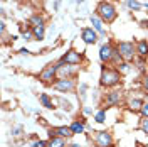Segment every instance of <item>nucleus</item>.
I'll return each mask as SVG.
<instances>
[{"label": "nucleus", "instance_id": "obj_22", "mask_svg": "<svg viewBox=\"0 0 148 147\" xmlns=\"http://www.w3.org/2000/svg\"><path fill=\"white\" fill-rule=\"evenodd\" d=\"M92 120H94L96 123H104V122H106V108H101V110L96 112Z\"/></svg>", "mask_w": 148, "mask_h": 147}, {"label": "nucleus", "instance_id": "obj_20", "mask_svg": "<svg viewBox=\"0 0 148 147\" xmlns=\"http://www.w3.org/2000/svg\"><path fill=\"white\" fill-rule=\"evenodd\" d=\"M125 5L131 12H140V10L143 9V3L140 0H125Z\"/></svg>", "mask_w": 148, "mask_h": 147}, {"label": "nucleus", "instance_id": "obj_30", "mask_svg": "<svg viewBox=\"0 0 148 147\" xmlns=\"http://www.w3.org/2000/svg\"><path fill=\"white\" fill-rule=\"evenodd\" d=\"M18 54H20V56H29V54H30V51L25 49V47H22V49H18Z\"/></svg>", "mask_w": 148, "mask_h": 147}, {"label": "nucleus", "instance_id": "obj_32", "mask_svg": "<svg viewBox=\"0 0 148 147\" xmlns=\"http://www.w3.org/2000/svg\"><path fill=\"white\" fill-rule=\"evenodd\" d=\"M20 132H22V127L18 125V127H15V129H12V135H20Z\"/></svg>", "mask_w": 148, "mask_h": 147}, {"label": "nucleus", "instance_id": "obj_19", "mask_svg": "<svg viewBox=\"0 0 148 147\" xmlns=\"http://www.w3.org/2000/svg\"><path fill=\"white\" fill-rule=\"evenodd\" d=\"M47 147H67V142L62 137L52 135V137H49V140H47Z\"/></svg>", "mask_w": 148, "mask_h": 147}, {"label": "nucleus", "instance_id": "obj_34", "mask_svg": "<svg viewBox=\"0 0 148 147\" xmlns=\"http://www.w3.org/2000/svg\"><path fill=\"white\" fill-rule=\"evenodd\" d=\"M61 2H62V0H54V3H52V9H54V10H59V7H61Z\"/></svg>", "mask_w": 148, "mask_h": 147}, {"label": "nucleus", "instance_id": "obj_9", "mask_svg": "<svg viewBox=\"0 0 148 147\" xmlns=\"http://www.w3.org/2000/svg\"><path fill=\"white\" fill-rule=\"evenodd\" d=\"M123 100V93L120 90H110L103 98V105L104 108H111V107H118Z\"/></svg>", "mask_w": 148, "mask_h": 147}, {"label": "nucleus", "instance_id": "obj_13", "mask_svg": "<svg viewBox=\"0 0 148 147\" xmlns=\"http://www.w3.org/2000/svg\"><path fill=\"white\" fill-rule=\"evenodd\" d=\"M49 135L52 137V135H57V137H62V139H71L74 135L71 127H67V125H59V127H52V129L49 130Z\"/></svg>", "mask_w": 148, "mask_h": 147}, {"label": "nucleus", "instance_id": "obj_4", "mask_svg": "<svg viewBox=\"0 0 148 147\" xmlns=\"http://www.w3.org/2000/svg\"><path fill=\"white\" fill-rule=\"evenodd\" d=\"M57 80V63H49L47 66H44V69L39 73V81L44 85H54V81Z\"/></svg>", "mask_w": 148, "mask_h": 147}, {"label": "nucleus", "instance_id": "obj_25", "mask_svg": "<svg viewBox=\"0 0 148 147\" xmlns=\"http://www.w3.org/2000/svg\"><path fill=\"white\" fill-rule=\"evenodd\" d=\"M22 39H24L25 42H30V41H34V34H32V31H27V32H22Z\"/></svg>", "mask_w": 148, "mask_h": 147}, {"label": "nucleus", "instance_id": "obj_28", "mask_svg": "<svg viewBox=\"0 0 148 147\" xmlns=\"http://www.w3.org/2000/svg\"><path fill=\"white\" fill-rule=\"evenodd\" d=\"M140 113H141V117H145V119H148V101H145V105L141 107V110H140Z\"/></svg>", "mask_w": 148, "mask_h": 147}, {"label": "nucleus", "instance_id": "obj_36", "mask_svg": "<svg viewBox=\"0 0 148 147\" xmlns=\"http://www.w3.org/2000/svg\"><path fill=\"white\" fill-rule=\"evenodd\" d=\"M74 2H76V3H77V5H79V3H84V2H86V0H74Z\"/></svg>", "mask_w": 148, "mask_h": 147}, {"label": "nucleus", "instance_id": "obj_7", "mask_svg": "<svg viewBox=\"0 0 148 147\" xmlns=\"http://www.w3.org/2000/svg\"><path fill=\"white\" fill-rule=\"evenodd\" d=\"M94 144H96V147H113L114 140H113L111 132H108V130L94 132Z\"/></svg>", "mask_w": 148, "mask_h": 147}, {"label": "nucleus", "instance_id": "obj_33", "mask_svg": "<svg viewBox=\"0 0 148 147\" xmlns=\"http://www.w3.org/2000/svg\"><path fill=\"white\" fill-rule=\"evenodd\" d=\"M83 113H84V115H91L92 108H91V107H83Z\"/></svg>", "mask_w": 148, "mask_h": 147}, {"label": "nucleus", "instance_id": "obj_12", "mask_svg": "<svg viewBox=\"0 0 148 147\" xmlns=\"http://www.w3.org/2000/svg\"><path fill=\"white\" fill-rule=\"evenodd\" d=\"M89 22H91V27L99 34V37H106L108 32H106V27H104V22H103L96 14H91V15H89Z\"/></svg>", "mask_w": 148, "mask_h": 147}, {"label": "nucleus", "instance_id": "obj_38", "mask_svg": "<svg viewBox=\"0 0 148 147\" xmlns=\"http://www.w3.org/2000/svg\"><path fill=\"white\" fill-rule=\"evenodd\" d=\"M143 9H147V10H148V2H145V3H143Z\"/></svg>", "mask_w": 148, "mask_h": 147}, {"label": "nucleus", "instance_id": "obj_15", "mask_svg": "<svg viewBox=\"0 0 148 147\" xmlns=\"http://www.w3.org/2000/svg\"><path fill=\"white\" fill-rule=\"evenodd\" d=\"M39 103H40L44 108H47V110H54L56 108L54 100H52L47 93H40V95H39Z\"/></svg>", "mask_w": 148, "mask_h": 147}, {"label": "nucleus", "instance_id": "obj_14", "mask_svg": "<svg viewBox=\"0 0 148 147\" xmlns=\"http://www.w3.org/2000/svg\"><path fill=\"white\" fill-rule=\"evenodd\" d=\"M71 127V130H73L74 135H79V134H84V130H86V119L84 117H81V119L74 120L73 123L69 125Z\"/></svg>", "mask_w": 148, "mask_h": 147}, {"label": "nucleus", "instance_id": "obj_18", "mask_svg": "<svg viewBox=\"0 0 148 147\" xmlns=\"http://www.w3.org/2000/svg\"><path fill=\"white\" fill-rule=\"evenodd\" d=\"M126 105H128V110L140 112V110H141V107L145 105V101L141 100V98H130V100L126 101Z\"/></svg>", "mask_w": 148, "mask_h": 147}, {"label": "nucleus", "instance_id": "obj_39", "mask_svg": "<svg viewBox=\"0 0 148 147\" xmlns=\"http://www.w3.org/2000/svg\"><path fill=\"white\" fill-rule=\"evenodd\" d=\"M145 147H148V144H147V146H145Z\"/></svg>", "mask_w": 148, "mask_h": 147}, {"label": "nucleus", "instance_id": "obj_2", "mask_svg": "<svg viewBox=\"0 0 148 147\" xmlns=\"http://www.w3.org/2000/svg\"><path fill=\"white\" fill-rule=\"evenodd\" d=\"M94 14L101 19L104 24H113L118 19V9H116V5L113 2H110V0H101L96 5Z\"/></svg>", "mask_w": 148, "mask_h": 147}, {"label": "nucleus", "instance_id": "obj_27", "mask_svg": "<svg viewBox=\"0 0 148 147\" xmlns=\"http://www.w3.org/2000/svg\"><path fill=\"white\" fill-rule=\"evenodd\" d=\"M136 61V64H138V69L140 71H143L145 69V63H147V59L145 58H138V59H135Z\"/></svg>", "mask_w": 148, "mask_h": 147}, {"label": "nucleus", "instance_id": "obj_24", "mask_svg": "<svg viewBox=\"0 0 148 147\" xmlns=\"http://www.w3.org/2000/svg\"><path fill=\"white\" fill-rule=\"evenodd\" d=\"M141 88H143V93L148 96V73H145L141 78Z\"/></svg>", "mask_w": 148, "mask_h": 147}, {"label": "nucleus", "instance_id": "obj_11", "mask_svg": "<svg viewBox=\"0 0 148 147\" xmlns=\"http://www.w3.org/2000/svg\"><path fill=\"white\" fill-rule=\"evenodd\" d=\"M81 39H83V42L86 46H92V44H96L99 41V34L92 27H84L81 31Z\"/></svg>", "mask_w": 148, "mask_h": 147}, {"label": "nucleus", "instance_id": "obj_21", "mask_svg": "<svg viewBox=\"0 0 148 147\" xmlns=\"http://www.w3.org/2000/svg\"><path fill=\"white\" fill-rule=\"evenodd\" d=\"M32 34H34V41H44V37H46V27H34L32 29Z\"/></svg>", "mask_w": 148, "mask_h": 147}, {"label": "nucleus", "instance_id": "obj_16", "mask_svg": "<svg viewBox=\"0 0 148 147\" xmlns=\"http://www.w3.org/2000/svg\"><path fill=\"white\" fill-rule=\"evenodd\" d=\"M136 54H138V58L148 59V41L147 39H140L136 42Z\"/></svg>", "mask_w": 148, "mask_h": 147}, {"label": "nucleus", "instance_id": "obj_10", "mask_svg": "<svg viewBox=\"0 0 148 147\" xmlns=\"http://www.w3.org/2000/svg\"><path fill=\"white\" fill-rule=\"evenodd\" d=\"M76 73H77V66L66 64L61 59L57 61V78H74Z\"/></svg>", "mask_w": 148, "mask_h": 147}, {"label": "nucleus", "instance_id": "obj_8", "mask_svg": "<svg viewBox=\"0 0 148 147\" xmlns=\"http://www.w3.org/2000/svg\"><path fill=\"white\" fill-rule=\"evenodd\" d=\"M52 88L57 90L59 93H71L76 88V81H74V78H57Z\"/></svg>", "mask_w": 148, "mask_h": 147}, {"label": "nucleus", "instance_id": "obj_1", "mask_svg": "<svg viewBox=\"0 0 148 147\" xmlns=\"http://www.w3.org/2000/svg\"><path fill=\"white\" fill-rule=\"evenodd\" d=\"M123 74L116 66H103L101 76H99V85L103 88H114L121 83Z\"/></svg>", "mask_w": 148, "mask_h": 147}, {"label": "nucleus", "instance_id": "obj_37", "mask_svg": "<svg viewBox=\"0 0 148 147\" xmlns=\"http://www.w3.org/2000/svg\"><path fill=\"white\" fill-rule=\"evenodd\" d=\"M141 24H143V27H148V20H143Z\"/></svg>", "mask_w": 148, "mask_h": 147}, {"label": "nucleus", "instance_id": "obj_29", "mask_svg": "<svg viewBox=\"0 0 148 147\" xmlns=\"http://www.w3.org/2000/svg\"><path fill=\"white\" fill-rule=\"evenodd\" d=\"M32 147H47V142H44V140H36L32 144Z\"/></svg>", "mask_w": 148, "mask_h": 147}, {"label": "nucleus", "instance_id": "obj_35", "mask_svg": "<svg viewBox=\"0 0 148 147\" xmlns=\"http://www.w3.org/2000/svg\"><path fill=\"white\" fill-rule=\"evenodd\" d=\"M67 147H83L81 144H76V142H73V144H67Z\"/></svg>", "mask_w": 148, "mask_h": 147}, {"label": "nucleus", "instance_id": "obj_3", "mask_svg": "<svg viewBox=\"0 0 148 147\" xmlns=\"http://www.w3.org/2000/svg\"><path fill=\"white\" fill-rule=\"evenodd\" d=\"M114 46L120 51L123 61H126V63H135V59H136L138 54H136V44H135L133 41H118Z\"/></svg>", "mask_w": 148, "mask_h": 147}, {"label": "nucleus", "instance_id": "obj_17", "mask_svg": "<svg viewBox=\"0 0 148 147\" xmlns=\"http://www.w3.org/2000/svg\"><path fill=\"white\" fill-rule=\"evenodd\" d=\"M29 26L34 29V27H46V19L44 15H40V14H34V15H30L29 19Z\"/></svg>", "mask_w": 148, "mask_h": 147}, {"label": "nucleus", "instance_id": "obj_26", "mask_svg": "<svg viewBox=\"0 0 148 147\" xmlns=\"http://www.w3.org/2000/svg\"><path fill=\"white\" fill-rule=\"evenodd\" d=\"M86 92H88V85L86 83H81L79 85V93H81V100L86 98Z\"/></svg>", "mask_w": 148, "mask_h": 147}, {"label": "nucleus", "instance_id": "obj_23", "mask_svg": "<svg viewBox=\"0 0 148 147\" xmlns=\"http://www.w3.org/2000/svg\"><path fill=\"white\" fill-rule=\"evenodd\" d=\"M140 130H141L143 134H147V135H148V119L141 117V120H140Z\"/></svg>", "mask_w": 148, "mask_h": 147}, {"label": "nucleus", "instance_id": "obj_5", "mask_svg": "<svg viewBox=\"0 0 148 147\" xmlns=\"http://www.w3.org/2000/svg\"><path fill=\"white\" fill-rule=\"evenodd\" d=\"M114 51H116V46H113L111 41L103 42L101 46H99V61H101L103 64H111Z\"/></svg>", "mask_w": 148, "mask_h": 147}, {"label": "nucleus", "instance_id": "obj_6", "mask_svg": "<svg viewBox=\"0 0 148 147\" xmlns=\"http://www.w3.org/2000/svg\"><path fill=\"white\" fill-rule=\"evenodd\" d=\"M61 61L71 66H79L84 61V56L79 51H76V49H67L64 54L61 56Z\"/></svg>", "mask_w": 148, "mask_h": 147}, {"label": "nucleus", "instance_id": "obj_31", "mask_svg": "<svg viewBox=\"0 0 148 147\" xmlns=\"http://www.w3.org/2000/svg\"><path fill=\"white\" fill-rule=\"evenodd\" d=\"M0 31H2V36L5 34V31H7V26H5V22H3V19L0 20Z\"/></svg>", "mask_w": 148, "mask_h": 147}]
</instances>
